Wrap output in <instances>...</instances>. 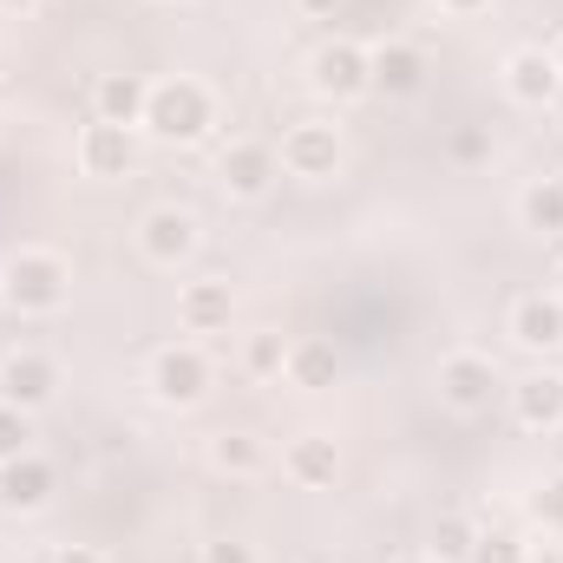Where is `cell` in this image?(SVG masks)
<instances>
[{
    "label": "cell",
    "instance_id": "6da1fadb",
    "mask_svg": "<svg viewBox=\"0 0 563 563\" xmlns=\"http://www.w3.org/2000/svg\"><path fill=\"white\" fill-rule=\"evenodd\" d=\"M0 301L13 314H59L73 301V263L59 250H13L0 263Z\"/></svg>",
    "mask_w": 563,
    "mask_h": 563
},
{
    "label": "cell",
    "instance_id": "7a4b0ae2",
    "mask_svg": "<svg viewBox=\"0 0 563 563\" xmlns=\"http://www.w3.org/2000/svg\"><path fill=\"white\" fill-rule=\"evenodd\" d=\"M217 125V99L203 79H157L151 99H144V132L157 144H203Z\"/></svg>",
    "mask_w": 563,
    "mask_h": 563
},
{
    "label": "cell",
    "instance_id": "3957f363",
    "mask_svg": "<svg viewBox=\"0 0 563 563\" xmlns=\"http://www.w3.org/2000/svg\"><path fill=\"white\" fill-rule=\"evenodd\" d=\"M144 387H151V400H157V407L190 413V407H203V400H210V354H203L197 341H170V347H157V354H151Z\"/></svg>",
    "mask_w": 563,
    "mask_h": 563
},
{
    "label": "cell",
    "instance_id": "277c9868",
    "mask_svg": "<svg viewBox=\"0 0 563 563\" xmlns=\"http://www.w3.org/2000/svg\"><path fill=\"white\" fill-rule=\"evenodd\" d=\"M282 170L288 177H308V184H328V177H341V164H347V144H341V125H328V119H295L276 144Z\"/></svg>",
    "mask_w": 563,
    "mask_h": 563
},
{
    "label": "cell",
    "instance_id": "5b68a950",
    "mask_svg": "<svg viewBox=\"0 0 563 563\" xmlns=\"http://www.w3.org/2000/svg\"><path fill=\"white\" fill-rule=\"evenodd\" d=\"M432 387H439V400L452 407V413H492V400H498V361L492 354H478V347H459V354H445L439 361V374H432Z\"/></svg>",
    "mask_w": 563,
    "mask_h": 563
},
{
    "label": "cell",
    "instance_id": "8992f818",
    "mask_svg": "<svg viewBox=\"0 0 563 563\" xmlns=\"http://www.w3.org/2000/svg\"><path fill=\"white\" fill-rule=\"evenodd\" d=\"M308 86H314L321 99H334V106L367 99V92H374V86H367V46H361V40H328V46H314Z\"/></svg>",
    "mask_w": 563,
    "mask_h": 563
},
{
    "label": "cell",
    "instance_id": "52a82bcc",
    "mask_svg": "<svg viewBox=\"0 0 563 563\" xmlns=\"http://www.w3.org/2000/svg\"><path fill=\"white\" fill-rule=\"evenodd\" d=\"M53 394H59V361H53V354L13 347V354L0 361V400H7V407L40 413V407H53Z\"/></svg>",
    "mask_w": 563,
    "mask_h": 563
},
{
    "label": "cell",
    "instance_id": "ba28073f",
    "mask_svg": "<svg viewBox=\"0 0 563 563\" xmlns=\"http://www.w3.org/2000/svg\"><path fill=\"white\" fill-rule=\"evenodd\" d=\"M276 177H282V157H276V144H263V139H236L217 157V184H223L230 197H243V203L269 197Z\"/></svg>",
    "mask_w": 563,
    "mask_h": 563
},
{
    "label": "cell",
    "instance_id": "9c48e42d",
    "mask_svg": "<svg viewBox=\"0 0 563 563\" xmlns=\"http://www.w3.org/2000/svg\"><path fill=\"white\" fill-rule=\"evenodd\" d=\"M139 250H144V263H157V269H177V263H190V256H197V217H190V210H177V203H157V210H144Z\"/></svg>",
    "mask_w": 563,
    "mask_h": 563
},
{
    "label": "cell",
    "instance_id": "30bf717a",
    "mask_svg": "<svg viewBox=\"0 0 563 563\" xmlns=\"http://www.w3.org/2000/svg\"><path fill=\"white\" fill-rule=\"evenodd\" d=\"M367 86H374L380 99H413L426 86V53L413 40H380V46H367Z\"/></svg>",
    "mask_w": 563,
    "mask_h": 563
},
{
    "label": "cell",
    "instance_id": "8fae6325",
    "mask_svg": "<svg viewBox=\"0 0 563 563\" xmlns=\"http://www.w3.org/2000/svg\"><path fill=\"white\" fill-rule=\"evenodd\" d=\"M505 92H511V106H531V112L551 106L563 92L551 46H511V53H505Z\"/></svg>",
    "mask_w": 563,
    "mask_h": 563
},
{
    "label": "cell",
    "instance_id": "7c38bea8",
    "mask_svg": "<svg viewBox=\"0 0 563 563\" xmlns=\"http://www.w3.org/2000/svg\"><path fill=\"white\" fill-rule=\"evenodd\" d=\"M53 492H59L53 459L20 452V459H7V465H0V511H46V505H53Z\"/></svg>",
    "mask_w": 563,
    "mask_h": 563
},
{
    "label": "cell",
    "instance_id": "4fadbf2b",
    "mask_svg": "<svg viewBox=\"0 0 563 563\" xmlns=\"http://www.w3.org/2000/svg\"><path fill=\"white\" fill-rule=\"evenodd\" d=\"M132 164H139V132H132V125L92 119V125L79 132V170H86V177H132Z\"/></svg>",
    "mask_w": 563,
    "mask_h": 563
},
{
    "label": "cell",
    "instance_id": "5bb4252c",
    "mask_svg": "<svg viewBox=\"0 0 563 563\" xmlns=\"http://www.w3.org/2000/svg\"><path fill=\"white\" fill-rule=\"evenodd\" d=\"M511 341H518L525 354H558L563 347V301L551 288L511 301Z\"/></svg>",
    "mask_w": 563,
    "mask_h": 563
},
{
    "label": "cell",
    "instance_id": "9a60e30c",
    "mask_svg": "<svg viewBox=\"0 0 563 563\" xmlns=\"http://www.w3.org/2000/svg\"><path fill=\"white\" fill-rule=\"evenodd\" d=\"M230 321H236L230 282H184V295H177V328L184 334H223Z\"/></svg>",
    "mask_w": 563,
    "mask_h": 563
},
{
    "label": "cell",
    "instance_id": "2e32d148",
    "mask_svg": "<svg viewBox=\"0 0 563 563\" xmlns=\"http://www.w3.org/2000/svg\"><path fill=\"white\" fill-rule=\"evenodd\" d=\"M282 472H288V485L321 492V485H334V478H341V445H334L328 432H301V439H288Z\"/></svg>",
    "mask_w": 563,
    "mask_h": 563
},
{
    "label": "cell",
    "instance_id": "e0dca14e",
    "mask_svg": "<svg viewBox=\"0 0 563 563\" xmlns=\"http://www.w3.org/2000/svg\"><path fill=\"white\" fill-rule=\"evenodd\" d=\"M511 413H518V426H531V432L563 426V367H538V374H525V380L511 387Z\"/></svg>",
    "mask_w": 563,
    "mask_h": 563
},
{
    "label": "cell",
    "instance_id": "ac0fdd59",
    "mask_svg": "<svg viewBox=\"0 0 563 563\" xmlns=\"http://www.w3.org/2000/svg\"><path fill=\"white\" fill-rule=\"evenodd\" d=\"M144 99H151V79L139 73H106L99 86H92V119H106V125H144Z\"/></svg>",
    "mask_w": 563,
    "mask_h": 563
},
{
    "label": "cell",
    "instance_id": "d6986e66",
    "mask_svg": "<svg viewBox=\"0 0 563 563\" xmlns=\"http://www.w3.org/2000/svg\"><path fill=\"white\" fill-rule=\"evenodd\" d=\"M282 374H288V387H301V394H328V387L341 380V354H334L328 341H295Z\"/></svg>",
    "mask_w": 563,
    "mask_h": 563
},
{
    "label": "cell",
    "instance_id": "ffe728a7",
    "mask_svg": "<svg viewBox=\"0 0 563 563\" xmlns=\"http://www.w3.org/2000/svg\"><path fill=\"white\" fill-rule=\"evenodd\" d=\"M210 465H217L223 478H256V472L269 465V445H263L256 432H243V426H223V432L210 439Z\"/></svg>",
    "mask_w": 563,
    "mask_h": 563
},
{
    "label": "cell",
    "instance_id": "44dd1931",
    "mask_svg": "<svg viewBox=\"0 0 563 563\" xmlns=\"http://www.w3.org/2000/svg\"><path fill=\"white\" fill-rule=\"evenodd\" d=\"M518 223H525L531 236H563V184L558 177L525 184V197H518Z\"/></svg>",
    "mask_w": 563,
    "mask_h": 563
},
{
    "label": "cell",
    "instance_id": "7402d4cb",
    "mask_svg": "<svg viewBox=\"0 0 563 563\" xmlns=\"http://www.w3.org/2000/svg\"><path fill=\"white\" fill-rule=\"evenodd\" d=\"M282 367H288V341H282L276 328L243 334V374H256V380H282Z\"/></svg>",
    "mask_w": 563,
    "mask_h": 563
},
{
    "label": "cell",
    "instance_id": "603a6c76",
    "mask_svg": "<svg viewBox=\"0 0 563 563\" xmlns=\"http://www.w3.org/2000/svg\"><path fill=\"white\" fill-rule=\"evenodd\" d=\"M472 544H478V525H472L465 511H445V518L432 525V563H465Z\"/></svg>",
    "mask_w": 563,
    "mask_h": 563
},
{
    "label": "cell",
    "instance_id": "cb8c5ba5",
    "mask_svg": "<svg viewBox=\"0 0 563 563\" xmlns=\"http://www.w3.org/2000/svg\"><path fill=\"white\" fill-rule=\"evenodd\" d=\"M525 551H531V544H525L518 531H498V525H492V531H478V544H472L465 563H525Z\"/></svg>",
    "mask_w": 563,
    "mask_h": 563
},
{
    "label": "cell",
    "instance_id": "d4e9b609",
    "mask_svg": "<svg viewBox=\"0 0 563 563\" xmlns=\"http://www.w3.org/2000/svg\"><path fill=\"white\" fill-rule=\"evenodd\" d=\"M20 452H33V413H20V407L0 400V465L20 459Z\"/></svg>",
    "mask_w": 563,
    "mask_h": 563
},
{
    "label": "cell",
    "instance_id": "484cf974",
    "mask_svg": "<svg viewBox=\"0 0 563 563\" xmlns=\"http://www.w3.org/2000/svg\"><path fill=\"white\" fill-rule=\"evenodd\" d=\"M203 563H263V551L250 538H210L203 544Z\"/></svg>",
    "mask_w": 563,
    "mask_h": 563
},
{
    "label": "cell",
    "instance_id": "4316f807",
    "mask_svg": "<svg viewBox=\"0 0 563 563\" xmlns=\"http://www.w3.org/2000/svg\"><path fill=\"white\" fill-rule=\"evenodd\" d=\"M538 518H544V525L563 538V472H551V478H544V492H538Z\"/></svg>",
    "mask_w": 563,
    "mask_h": 563
},
{
    "label": "cell",
    "instance_id": "83f0119b",
    "mask_svg": "<svg viewBox=\"0 0 563 563\" xmlns=\"http://www.w3.org/2000/svg\"><path fill=\"white\" fill-rule=\"evenodd\" d=\"M53 563H112L106 551H92V544H59V558Z\"/></svg>",
    "mask_w": 563,
    "mask_h": 563
},
{
    "label": "cell",
    "instance_id": "f1b7e54d",
    "mask_svg": "<svg viewBox=\"0 0 563 563\" xmlns=\"http://www.w3.org/2000/svg\"><path fill=\"white\" fill-rule=\"evenodd\" d=\"M295 7H301V13H314V20H328V13H341L347 0H295Z\"/></svg>",
    "mask_w": 563,
    "mask_h": 563
},
{
    "label": "cell",
    "instance_id": "f546056e",
    "mask_svg": "<svg viewBox=\"0 0 563 563\" xmlns=\"http://www.w3.org/2000/svg\"><path fill=\"white\" fill-rule=\"evenodd\" d=\"M525 563H563V544H531V551H525Z\"/></svg>",
    "mask_w": 563,
    "mask_h": 563
},
{
    "label": "cell",
    "instance_id": "4dcf8cb0",
    "mask_svg": "<svg viewBox=\"0 0 563 563\" xmlns=\"http://www.w3.org/2000/svg\"><path fill=\"white\" fill-rule=\"evenodd\" d=\"M439 7H445V13H485L492 0H439Z\"/></svg>",
    "mask_w": 563,
    "mask_h": 563
},
{
    "label": "cell",
    "instance_id": "1f68e13d",
    "mask_svg": "<svg viewBox=\"0 0 563 563\" xmlns=\"http://www.w3.org/2000/svg\"><path fill=\"white\" fill-rule=\"evenodd\" d=\"M551 295L563 301V256H558V269H551Z\"/></svg>",
    "mask_w": 563,
    "mask_h": 563
},
{
    "label": "cell",
    "instance_id": "d6a6232c",
    "mask_svg": "<svg viewBox=\"0 0 563 563\" xmlns=\"http://www.w3.org/2000/svg\"><path fill=\"white\" fill-rule=\"evenodd\" d=\"M26 7H33V0H0V13H26Z\"/></svg>",
    "mask_w": 563,
    "mask_h": 563
},
{
    "label": "cell",
    "instance_id": "836d02e7",
    "mask_svg": "<svg viewBox=\"0 0 563 563\" xmlns=\"http://www.w3.org/2000/svg\"><path fill=\"white\" fill-rule=\"evenodd\" d=\"M551 59H558V79H563V40H558V46H551Z\"/></svg>",
    "mask_w": 563,
    "mask_h": 563
},
{
    "label": "cell",
    "instance_id": "e575fe53",
    "mask_svg": "<svg viewBox=\"0 0 563 563\" xmlns=\"http://www.w3.org/2000/svg\"><path fill=\"white\" fill-rule=\"evenodd\" d=\"M400 563H432V558H400Z\"/></svg>",
    "mask_w": 563,
    "mask_h": 563
},
{
    "label": "cell",
    "instance_id": "d590c367",
    "mask_svg": "<svg viewBox=\"0 0 563 563\" xmlns=\"http://www.w3.org/2000/svg\"><path fill=\"white\" fill-rule=\"evenodd\" d=\"M558 354H563V347H558Z\"/></svg>",
    "mask_w": 563,
    "mask_h": 563
}]
</instances>
